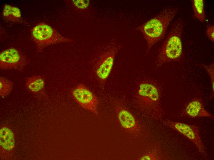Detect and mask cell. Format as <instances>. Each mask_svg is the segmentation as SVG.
I'll return each mask as SVG.
<instances>
[{
    "label": "cell",
    "mask_w": 214,
    "mask_h": 160,
    "mask_svg": "<svg viewBox=\"0 0 214 160\" xmlns=\"http://www.w3.org/2000/svg\"><path fill=\"white\" fill-rule=\"evenodd\" d=\"M193 17L202 22H205L206 18L204 9V0H192Z\"/></svg>",
    "instance_id": "cell-14"
},
{
    "label": "cell",
    "mask_w": 214,
    "mask_h": 160,
    "mask_svg": "<svg viewBox=\"0 0 214 160\" xmlns=\"http://www.w3.org/2000/svg\"><path fill=\"white\" fill-rule=\"evenodd\" d=\"M25 85L28 90L31 92L37 93L44 91L45 82L41 76L34 75L26 78Z\"/></svg>",
    "instance_id": "cell-12"
},
{
    "label": "cell",
    "mask_w": 214,
    "mask_h": 160,
    "mask_svg": "<svg viewBox=\"0 0 214 160\" xmlns=\"http://www.w3.org/2000/svg\"><path fill=\"white\" fill-rule=\"evenodd\" d=\"M72 4L79 10H83L89 6V0H73Z\"/></svg>",
    "instance_id": "cell-17"
},
{
    "label": "cell",
    "mask_w": 214,
    "mask_h": 160,
    "mask_svg": "<svg viewBox=\"0 0 214 160\" xmlns=\"http://www.w3.org/2000/svg\"><path fill=\"white\" fill-rule=\"evenodd\" d=\"M182 116L191 118L207 117L213 118L214 115L205 108L201 99L194 98L187 102L181 111Z\"/></svg>",
    "instance_id": "cell-10"
},
{
    "label": "cell",
    "mask_w": 214,
    "mask_h": 160,
    "mask_svg": "<svg viewBox=\"0 0 214 160\" xmlns=\"http://www.w3.org/2000/svg\"><path fill=\"white\" fill-rule=\"evenodd\" d=\"M136 101L143 111L156 120L163 117L164 112L161 102V90L154 81L145 79L137 86Z\"/></svg>",
    "instance_id": "cell-2"
},
{
    "label": "cell",
    "mask_w": 214,
    "mask_h": 160,
    "mask_svg": "<svg viewBox=\"0 0 214 160\" xmlns=\"http://www.w3.org/2000/svg\"><path fill=\"white\" fill-rule=\"evenodd\" d=\"M184 22L179 18L173 23L170 31L159 50L156 66L158 67L163 64L179 60L183 55L182 35Z\"/></svg>",
    "instance_id": "cell-4"
},
{
    "label": "cell",
    "mask_w": 214,
    "mask_h": 160,
    "mask_svg": "<svg viewBox=\"0 0 214 160\" xmlns=\"http://www.w3.org/2000/svg\"><path fill=\"white\" fill-rule=\"evenodd\" d=\"M2 14L7 20L12 22H22L23 19L20 9L18 7L6 4L4 6Z\"/></svg>",
    "instance_id": "cell-13"
},
{
    "label": "cell",
    "mask_w": 214,
    "mask_h": 160,
    "mask_svg": "<svg viewBox=\"0 0 214 160\" xmlns=\"http://www.w3.org/2000/svg\"><path fill=\"white\" fill-rule=\"evenodd\" d=\"M13 83L7 79L2 77L0 78V95L2 97L7 96L11 92Z\"/></svg>",
    "instance_id": "cell-15"
},
{
    "label": "cell",
    "mask_w": 214,
    "mask_h": 160,
    "mask_svg": "<svg viewBox=\"0 0 214 160\" xmlns=\"http://www.w3.org/2000/svg\"><path fill=\"white\" fill-rule=\"evenodd\" d=\"M206 35L209 40L214 43V26L210 25L207 26L206 31Z\"/></svg>",
    "instance_id": "cell-19"
},
{
    "label": "cell",
    "mask_w": 214,
    "mask_h": 160,
    "mask_svg": "<svg viewBox=\"0 0 214 160\" xmlns=\"http://www.w3.org/2000/svg\"><path fill=\"white\" fill-rule=\"evenodd\" d=\"M156 151L153 150L142 156L139 158L140 160H157L160 159Z\"/></svg>",
    "instance_id": "cell-18"
},
{
    "label": "cell",
    "mask_w": 214,
    "mask_h": 160,
    "mask_svg": "<svg viewBox=\"0 0 214 160\" xmlns=\"http://www.w3.org/2000/svg\"><path fill=\"white\" fill-rule=\"evenodd\" d=\"M74 100L82 108L98 115V101L95 95L85 85L78 84L71 91Z\"/></svg>",
    "instance_id": "cell-7"
},
{
    "label": "cell",
    "mask_w": 214,
    "mask_h": 160,
    "mask_svg": "<svg viewBox=\"0 0 214 160\" xmlns=\"http://www.w3.org/2000/svg\"><path fill=\"white\" fill-rule=\"evenodd\" d=\"M122 46L114 38L98 45L92 53L89 62V75L102 90L112 71L116 56Z\"/></svg>",
    "instance_id": "cell-1"
},
{
    "label": "cell",
    "mask_w": 214,
    "mask_h": 160,
    "mask_svg": "<svg viewBox=\"0 0 214 160\" xmlns=\"http://www.w3.org/2000/svg\"><path fill=\"white\" fill-rule=\"evenodd\" d=\"M0 146L5 150L10 151L15 146L14 135L9 128L3 127L0 130Z\"/></svg>",
    "instance_id": "cell-11"
},
{
    "label": "cell",
    "mask_w": 214,
    "mask_h": 160,
    "mask_svg": "<svg viewBox=\"0 0 214 160\" xmlns=\"http://www.w3.org/2000/svg\"><path fill=\"white\" fill-rule=\"evenodd\" d=\"M113 105L118 122L121 128L133 135H139L140 126L132 113L118 102H114Z\"/></svg>",
    "instance_id": "cell-9"
},
{
    "label": "cell",
    "mask_w": 214,
    "mask_h": 160,
    "mask_svg": "<svg viewBox=\"0 0 214 160\" xmlns=\"http://www.w3.org/2000/svg\"><path fill=\"white\" fill-rule=\"evenodd\" d=\"M32 38L37 49V53L50 45L73 42V39L65 37L56 30L44 22L35 25L31 32Z\"/></svg>",
    "instance_id": "cell-5"
},
{
    "label": "cell",
    "mask_w": 214,
    "mask_h": 160,
    "mask_svg": "<svg viewBox=\"0 0 214 160\" xmlns=\"http://www.w3.org/2000/svg\"><path fill=\"white\" fill-rule=\"evenodd\" d=\"M198 66L203 67L205 69L208 74L210 78L211 91L210 96V98H213L214 93V65L212 62L209 65H206L203 64H199Z\"/></svg>",
    "instance_id": "cell-16"
},
{
    "label": "cell",
    "mask_w": 214,
    "mask_h": 160,
    "mask_svg": "<svg viewBox=\"0 0 214 160\" xmlns=\"http://www.w3.org/2000/svg\"><path fill=\"white\" fill-rule=\"evenodd\" d=\"M28 63L25 55L17 49L10 48L0 52V67L2 70H22Z\"/></svg>",
    "instance_id": "cell-8"
},
{
    "label": "cell",
    "mask_w": 214,
    "mask_h": 160,
    "mask_svg": "<svg viewBox=\"0 0 214 160\" xmlns=\"http://www.w3.org/2000/svg\"><path fill=\"white\" fill-rule=\"evenodd\" d=\"M163 122L169 128L190 140L195 145L200 153L204 157H206V153L197 127L193 125L167 119L164 120Z\"/></svg>",
    "instance_id": "cell-6"
},
{
    "label": "cell",
    "mask_w": 214,
    "mask_h": 160,
    "mask_svg": "<svg viewBox=\"0 0 214 160\" xmlns=\"http://www.w3.org/2000/svg\"><path fill=\"white\" fill-rule=\"evenodd\" d=\"M178 8L168 6L155 16L135 29L141 32L147 43L146 55L151 48L164 36L171 22L177 14Z\"/></svg>",
    "instance_id": "cell-3"
}]
</instances>
